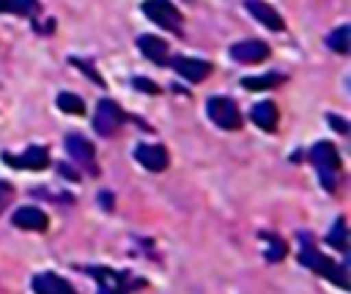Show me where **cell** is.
I'll use <instances>...</instances> for the list:
<instances>
[{
    "instance_id": "1",
    "label": "cell",
    "mask_w": 351,
    "mask_h": 294,
    "mask_svg": "<svg viewBox=\"0 0 351 294\" xmlns=\"http://www.w3.org/2000/svg\"><path fill=\"white\" fill-rule=\"evenodd\" d=\"M299 264H302V267H307V269H313L315 275L326 278L329 283H335V286H337V289H343V291H348V289H351V283H348V272H346V264L326 258V256L315 247L313 236H310V234H304V231H299Z\"/></svg>"
},
{
    "instance_id": "2",
    "label": "cell",
    "mask_w": 351,
    "mask_h": 294,
    "mask_svg": "<svg viewBox=\"0 0 351 294\" xmlns=\"http://www.w3.org/2000/svg\"><path fill=\"white\" fill-rule=\"evenodd\" d=\"M82 272L96 280V294H132V289L145 286V280H143V278H134L129 269L82 267Z\"/></svg>"
},
{
    "instance_id": "3",
    "label": "cell",
    "mask_w": 351,
    "mask_h": 294,
    "mask_svg": "<svg viewBox=\"0 0 351 294\" xmlns=\"http://www.w3.org/2000/svg\"><path fill=\"white\" fill-rule=\"evenodd\" d=\"M310 162L315 165V173H318V181L326 192H335L337 187V173H340V154L337 148L329 143V140H318L313 148H310Z\"/></svg>"
},
{
    "instance_id": "4",
    "label": "cell",
    "mask_w": 351,
    "mask_h": 294,
    "mask_svg": "<svg viewBox=\"0 0 351 294\" xmlns=\"http://www.w3.org/2000/svg\"><path fill=\"white\" fill-rule=\"evenodd\" d=\"M206 113L208 118L219 126V129H228V132H236L241 129L244 118H241V110L236 107V102L230 96H211L206 102Z\"/></svg>"
},
{
    "instance_id": "5",
    "label": "cell",
    "mask_w": 351,
    "mask_h": 294,
    "mask_svg": "<svg viewBox=\"0 0 351 294\" xmlns=\"http://www.w3.org/2000/svg\"><path fill=\"white\" fill-rule=\"evenodd\" d=\"M123 121H126V113L121 110L118 102H112V99H107V96L99 99L96 113H93V129H96L101 137L115 135V132L123 126Z\"/></svg>"
},
{
    "instance_id": "6",
    "label": "cell",
    "mask_w": 351,
    "mask_h": 294,
    "mask_svg": "<svg viewBox=\"0 0 351 294\" xmlns=\"http://www.w3.org/2000/svg\"><path fill=\"white\" fill-rule=\"evenodd\" d=\"M63 148H66V154L71 157V162H77L82 170H88L90 176H96V173H99V165H96V151H93V143H90L88 137H82V135L71 132V135H66Z\"/></svg>"
},
{
    "instance_id": "7",
    "label": "cell",
    "mask_w": 351,
    "mask_h": 294,
    "mask_svg": "<svg viewBox=\"0 0 351 294\" xmlns=\"http://www.w3.org/2000/svg\"><path fill=\"white\" fill-rule=\"evenodd\" d=\"M143 14H145L151 22H156L159 27L173 30V33H178V30H181V22H184L181 11H178L170 0H145V3H143Z\"/></svg>"
},
{
    "instance_id": "8",
    "label": "cell",
    "mask_w": 351,
    "mask_h": 294,
    "mask_svg": "<svg viewBox=\"0 0 351 294\" xmlns=\"http://www.w3.org/2000/svg\"><path fill=\"white\" fill-rule=\"evenodd\" d=\"M3 162L11 165V168H22V170H44L49 165V151L44 146H30L25 148L22 154H3Z\"/></svg>"
},
{
    "instance_id": "9",
    "label": "cell",
    "mask_w": 351,
    "mask_h": 294,
    "mask_svg": "<svg viewBox=\"0 0 351 294\" xmlns=\"http://www.w3.org/2000/svg\"><path fill=\"white\" fill-rule=\"evenodd\" d=\"M134 159H137L145 170H154V173H162V170L170 165L167 148L159 146V143H137V146H134Z\"/></svg>"
},
{
    "instance_id": "10",
    "label": "cell",
    "mask_w": 351,
    "mask_h": 294,
    "mask_svg": "<svg viewBox=\"0 0 351 294\" xmlns=\"http://www.w3.org/2000/svg\"><path fill=\"white\" fill-rule=\"evenodd\" d=\"M170 66L176 69V74H181L189 82H200L211 74V63L203 58H189V55H176L170 58Z\"/></svg>"
},
{
    "instance_id": "11",
    "label": "cell",
    "mask_w": 351,
    "mask_h": 294,
    "mask_svg": "<svg viewBox=\"0 0 351 294\" xmlns=\"http://www.w3.org/2000/svg\"><path fill=\"white\" fill-rule=\"evenodd\" d=\"M230 58L239 63H261L269 58V44L258 41V38H247V41H236L230 47Z\"/></svg>"
},
{
    "instance_id": "12",
    "label": "cell",
    "mask_w": 351,
    "mask_h": 294,
    "mask_svg": "<svg viewBox=\"0 0 351 294\" xmlns=\"http://www.w3.org/2000/svg\"><path fill=\"white\" fill-rule=\"evenodd\" d=\"M33 294H77L69 280H63L55 272H38L33 275Z\"/></svg>"
},
{
    "instance_id": "13",
    "label": "cell",
    "mask_w": 351,
    "mask_h": 294,
    "mask_svg": "<svg viewBox=\"0 0 351 294\" xmlns=\"http://www.w3.org/2000/svg\"><path fill=\"white\" fill-rule=\"evenodd\" d=\"M244 5H247V11H250L263 27H269V30H274V33L285 30V19H282L269 3H263V0H247Z\"/></svg>"
},
{
    "instance_id": "14",
    "label": "cell",
    "mask_w": 351,
    "mask_h": 294,
    "mask_svg": "<svg viewBox=\"0 0 351 294\" xmlns=\"http://www.w3.org/2000/svg\"><path fill=\"white\" fill-rule=\"evenodd\" d=\"M11 223H14V228H22V231H47V225H49L47 214L41 209H36V206L16 209L14 217H11Z\"/></svg>"
},
{
    "instance_id": "15",
    "label": "cell",
    "mask_w": 351,
    "mask_h": 294,
    "mask_svg": "<svg viewBox=\"0 0 351 294\" xmlns=\"http://www.w3.org/2000/svg\"><path fill=\"white\" fill-rule=\"evenodd\" d=\"M137 49L156 66H165L167 63V41L159 38V36H151V33H143L137 38Z\"/></svg>"
},
{
    "instance_id": "16",
    "label": "cell",
    "mask_w": 351,
    "mask_h": 294,
    "mask_svg": "<svg viewBox=\"0 0 351 294\" xmlns=\"http://www.w3.org/2000/svg\"><path fill=\"white\" fill-rule=\"evenodd\" d=\"M252 121H255V126H261L263 132H274L277 129V121H280V110H277V104L274 102H258L255 107H252Z\"/></svg>"
},
{
    "instance_id": "17",
    "label": "cell",
    "mask_w": 351,
    "mask_h": 294,
    "mask_svg": "<svg viewBox=\"0 0 351 294\" xmlns=\"http://www.w3.org/2000/svg\"><path fill=\"white\" fill-rule=\"evenodd\" d=\"M261 242H263V258H266L269 264H280V261L285 258V253H288L285 239H280L277 234L263 231V234H261Z\"/></svg>"
},
{
    "instance_id": "18",
    "label": "cell",
    "mask_w": 351,
    "mask_h": 294,
    "mask_svg": "<svg viewBox=\"0 0 351 294\" xmlns=\"http://www.w3.org/2000/svg\"><path fill=\"white\" fill-rule=\"evenodd\" d=\"M282 82H285V74H277V71L241 77V88H247V91H269V88H277Z\"/></svg>"
},
{
    "instance_id": "19",
    "label": "cell",
    "mask_w": 351,
    "mask_h": 294,
    "mask_svg": "<svg viewBox=\"0 0 351 294\" xmlns=\"http://www.w3.org/2000/svg\"><path fill=\"white\" fill-rule=\"evenodd\" d=\"M0 14L36 16L38 14V0H0Z\"/></svg>"
},
{
    "instance_id": "20",
    "label": "cell",
    "mask_w": 351,
    "mask_h": 294,
    "mask_svg": "<svg viewBox=\"0 0 351 294\" xmlns=\"http://www.w3.org/2000/svg\"><path fill=\"white\" fill-rule=\"evenodd\" d=\"M326 47L335 49V52H340V55H348L351 52V27L348 25H340L337 30H332L326 36Z\"/></svg>"
},
{
    "instance_id": "21",
    "label": "cell",
    "mask_w": 351,
    "mask_h": 294,
    "mask_svg": "<svg viewBox=\"0 0 351 294\" xmlns=\"http://www.w3.org/2000/svg\"><path fill=\"white\" fill-rule=\"evenodd\" d=\"M326 242L335 247V250H340V253H346V247H348V234H346V217H337L335 220V225L329 228V234H326Z\"/></svg>"
},
{
    "instance_id": "22",
    "label": "cell",
    "mask_w": 351,
    "mask_h": 294,
    "mask_svg": "<svg viewBox=\"0 0 351 294\" xmlns=\"http://www.w3.org/2000/svg\"><path fill=\"white\" fill-rule=\"evenodd\" d=\"M58 107L63 110V113H69V115H85V102L77 96V93H58Z\"/></svg>"
},
{
    "instance_id": "23",
    "label": "cell",
    "mask_w": 351,
    "mask_h": 294,
    "mask_svg": "<svg viewBox=\"0 0 351 294\" xmlns=\"http://www.w3.org/2000/svg\"><path fill=\"white\" fill-rule=\"evenodd\" d=\"M69 60H71V63H74V66H77V69H80L85 77H90V80H93L99 88L104 85V80H101V74L93 69V63H88V60H82V58H69Z\"/></svg>"
},
{
    "instance_id": "24",
    "label": "cell",
    "mask_w": 351,
    "mask_h": 294,
    "mask_svg": "<svg viewBox=\"0 0 351 294\" xmlns=\"http://www.w3.org/2000/svg\"><path fill=\"white\" fill-rule=\"evenodd\" d=\"M132 85L137 88V91H143V93H159V85L154 82V80H148V77H132Z\"/></svg>"
},
{
    "instance_id": "25",
    "label": "cell",
    "mask_w": 351,
    "mask_h": 294,
    "mask_svg": "<svg viewBox=\"0 0 351 294\" xmlns=\"http://www.w3.org/2000/svg\"><path fill=\"white\" fill-rule=\"evenodd\" d=\"M326 124L335 129V132H340V135H348V121L346 118H340V115H326Z\"/></svg>"
},
{
    "instance_id": "26",
    "label": "cell",
    "mask_w": 351,
    "mask_h": 294,
    "mask_svg": "<svg viewBox=\"0 0 351 294\" xmlns=\"http://www.w3.org/2000/svg\"><path fill=\"white\" fill-rule=\"evenodd\" d=\"M11 195H14V187L8 181H0V212L11 203Z\"/></svg>"
},
{
    "instance_id": "27",
    "label": "cell",
    "mask_w": 351,
    "mask_h": 294,
    "mask_svg": "<svg viewBox=\"0 0 351 294\" xmlns=\"http://www.w3.org/2000/svg\"><path fill=\"white\" fill-rule=\"evenodd\" d=\"M58 173H60L63 179H69V181H80V173H77L71 165H66V162H60V165H58Z\"/></svg>"
},
{
    "instance_id": "28",
    "label": "cell",
    "mask_w": 351,
    "mask_h": 294,
    "mask_svg": "<svg viewBox=\"0 0 351 294\" xmlns=\"http://www.w3.org/2000/svg\"><path fill=\"white\" fill-rule=\"evenodd\" d=\"M99 203H101L104 209H112V195H110V192H99Z\"/></svg>"
}]
</instances>
